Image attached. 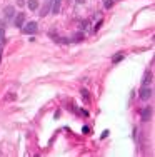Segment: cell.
Segmentation results:
<instances>
[{
    "label": "cell",
    "instance_id": "obj_4",
    "mask_svg": "<svg viewBox=\"0 0 155 157\" xmlns=\"http://www.w3.org/2000/svg\"><path fill=\"white\" fill-rule=\"evenodd\" d=\"M13 24H15V27H24V24H25V13L24 12H18L15 18H13Z\"/></svg>",
    "mask_w": 155,
    "mask_h": 157
},
{
    "label": "cell",
    "instance_id": "obj_7",
    "mask_svg": "<svg viewBox=\"0 0 155 157\" xmlns=\"http://www.w3.org/2000/svg\"><path fill=\"white\" fill-rule=\"evenodd\" d=\"M60 2L62 0H54V3H52V13H54V15H57L58 12H60Z\"/></svg>",
    "mask_w": 155,
    "mask_h": 157
},
{
    "label": "cell",
    "instance_id": "obj_10",
    "mask_svg": "<svg viewBox=\"0 0 155 157\" xmlns=\"http://www.w3.org/2000/svg\"><path fill=\"white\" fill-rule=\"evenodd\" d=\"M120 60H124V54H122V52H119V54H115L112 57V63H119Z\"/></svg>",
    "mask_w": 155,
    "mask_h": 157
},
{
    "label": "cell",
    "instance_id": "obj_2",
    "mask_svg": "<svg viewBox=\"0 0 155 157\" xmlns=\"http://www.w3.org/2000/svg\"><path fill=\"white\" fill-rule=\"evenodd\" d=\"M37 27H39V24L32 20V22H28L27 25H24V27H22V32L27 33V35H28V33H35L37 32Z\"/></svg>",
    "mask_w": 155,
    "mask_h": 157
},
{
    "label": "cell",
    "instance_id": "obj_13",
    "mask_svg": "<svg viewBox=\"0 0 155 157\" xmlns=\"http://www.w3.org/2000/svg\"><path fill=\"white\" fill-rule=\"evenodd\" d=\"M73 40H75V42H80V40H83V33H75V35H73Z\"/></svg>",
    "mask_w": 155,
    "mask_h": 157
},
{
    "label": "cell",
    "instance_id": "obj_20",
    "mask_svg": "<svg viewBox=\"0 0 155 157\" xmlns=\"http://www.w3.org/2000/svg\"><path fill=\"white\" fill-rule=\"evenodd\" d=\"M83 2H85V0H77V3H83Z\"/></svg>",
    "mask_w": 155,
    "mask_h": 157
},
{
    "label": "cell",
    "instance_id": "obj_18",
    "mask_svg": "<svg viewBox=\"0 0 155 157\" xmlns=\"http://www.w3.org/2000/svg\"><path fill=\"white\" fill-rule=\"evenodd\" d=\"M17 5H20V7H22V5H25V0H18Z\"/></svg>",
    "mask_w": 155,
    "mask_h": 157
},
{
    "label": "cell",
    "instance_id": "obj_15",
    "mask_svg": "<svg viewBox=\"0 0 155 157\" xmlns=\"http://www.w3.org/2000/svg\"><path fill=\"white\" fill-rule=\"evenodd\" d=\"M87 25H88V20H83L82 24H80V29L83 30V29H87Z\"/></svg>",
    "mask_w": 155,
    "mask_h": 157
},
{
    "label": "cell",
    "instance_id": "obj_9",
    "mask_svg": "<svg viewBox=\"0 0 155 157\" xmlns=\"http://www.w3.org/2000/svg\"><path fill=\"white\" fill-rule=\"evenodd\" d=\"M27 5H28V9H30V10H37V9H39V0H28Z\"/></svg>",
    "mask_w": 155,
    "mask_h": 157
},
{
    "label": "cell",
    "instance_id": "obj_19",
    "mask_svg": "<svg viewBox=\"0 0 155 157\" xmlns=\"http://www.w3.org/2000/svg\"><path fill=\"white\" fill-rule=\"evenodd\" d=\"M82 130H83V132H85V134H88V132H90V129H88V127H87V125H85V127H83V129H82Z\"/></svg>",
    "mask_w": 155,
    "mask_h": 157
},
{
    "label": "cell",
    "instance_id": "obj_17",
    "mask_svg": "<svg viewBox=\"0 0 155 157\" xmlns=\"http://www.w3.org/2000/svg\"><path fill=\"white\" fill-rule=\"evenodd\" d=\"M107 136H109V130H103V132H102V139H105Z\"/></svg>",
    "mask_w": 155,
    "mask_h": 157
},
{
    "label": "cell",
    "instance_id": "obj_21",
    "mask_svg": "<svg viewBox=\"0 0 155 157\" xmlns=\"http://www.w3.org/2000/svg\"><path fill=\"white\" fill-rule=\"evenodd\" d=\"M0 60H2V50H0Z\"/></svg>",
    "mask_w": 155,
    "mask_h": 157
},
{
    "label": "cell",
    "instance_id": "obj_12",
    "mask_svg": "<svg viewBox=\"0 0 155 157\" xmlns=\"http://www.w3.org/2000/svg\"><path fill=\"white\" fill-rule=\"evenodd\" d=\"M112 5H113V0H103V7L105 9H110Z\"/></svg>",
    "mask_w": 155,
    "mask_h": 157
},
{
    "label": "cell",
    "instance_id": "obj_16",
    "mask_svg": "<svg viewBox=\"0 0 155 157\" xmlns=\"http://www.w3.org/2000/svg\"><path fill=\"white\" fill-rule=\"evenodd\" d=\"M100 25H102V20H98V22H97V25L94 27V32H97L98 29H100Z\"/></svg>",
    "mask_w": 155,
    "mask_h": 157
},
{
    "label": "cell",
    "instance_id": "obj_5",
    "mask_svg": "<svg viewBox=\"0 0 155 157\" xmlns=\"http://www.w3.org/2000/svg\"><path fill=\"white\" fill-rule=\"evenodd\" d=\"M152 78H153V74L150 72V70H147V72L143 74V78H142V85H149L150 82H152Z\"/></svg>",
    "mask_w": 155,
    "mask_h": 157
},
{
    "label": "cell",
    "instance_id": "obj_6",
    "mask_svg": "<svg viewBox=\"0 0 155 157\" xmlns=\"http://www.w3.org/2000/svg\"><path fill=\"white\" fill-rule=\"evenodd\" d=\"M50 7H52V0H47V2H45V5L42 7V10H40V13H39V15H40V17H45L47 13H49Z\"/></svg>",
    "mask_w": 155,
    "mask_h": 157
},
{
    "label": "cell",
    "instance_id": "obj_8",
    "mask_svg": "<svg viewBox=\"0 0 155 157\" xmlns=\"http://www.w3.org/2000/svg\"><path fill=\"white\" fill-rule=\"evenodd\" d=\"M3 13H5L7 18H10V17L15 15V9H13V7H5V9H3Z\"/></svg>",
    "mask_w": 155,
    "mask_h": 157
},
{
    "label": "cell",
    "instance_id": "obj_14",
    "mask_svg": "<svg viewBox=\"0 0 155 157\" xmlns=\"http://www.w3.org/2000/svg\"><path fill=\"white\" fill-rule=\"evenodd\" d=\"M3 40H5V30L3 27H0V44H3Z\"/></svg>",
    "mask_w": 155,
    "mask_h": 157
},
{
    "label": "cell",
    "instance_id": "obj_3",
    "mask_svg": "<svg viewBox=\"0 0 155 157\" xmlns=\"http://www.w3.org/2000/svg\"><path fill=\"white\" fill-rule=\"evenodd\" d=\"M140 119H142V122H149L152 119V107H143V110L140 112Z\"/></svg>",
    "mask_w": 155,
    "mask_h": 157
},
{
    "label": "cell",
    "instance_id": "obj_1",
    "mask_svg": "<svg viewBox=\"0 0 155 157\" xmlns=\"http://www.w3.org/2000/svg\"><path fill=\"white\" fill-rule=\"evenodd\" d=\"M138 97H140V100L152 99V89H150L149 85H143V87L140 89V92H138Z\"/></svg>",
    "mask_w": 155,
    "mask_h": 157
},
{
    "label": "cell",
    "instance_id": "obj_11",
    "mask_svg": "<svg viewBox=\"0 0 155 157\" xmlns=\"http://www.w3.org/2000/svg\"><path fill=\"white\" fill-rule=\"evenodd\" d=\"M80 94H82V97H83V100H85V102H88V100H90V95H88V90H87V89H82V90H80Z\"/></svg>",
    "mask_w": 155,
    "mask_h": 157
}]
</instances>
